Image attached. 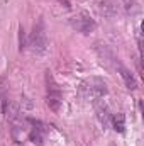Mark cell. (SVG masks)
<instances>
[{
	"mask_svg": "<svg viewBox=\"0 0 144 146\" xmlns=\"http://www.w3.org/2000/svg\"><path fill=\"white\" fill-rule=\"evenodd\" d=\"M59 102H61L59 88H58V85L53 82V78L48 75V106H49L53 110H58Z\"/></svg>",
	"mask_w": 144,
	"mask_h": 146,
	"instance_id": "obj_4",
	"label": "cell"
},
{
	"mask_svg": "<svg viewBox=\"0 0 144 146\" xmlns=\"http://www.w3.org/2000/svg\"><path fill=\"white\" fill-rule=\"evenodd\" d=\"M112 124H114V129L115 131L124 133V127H126V117H124V114H115L112 117Z\"/></svg>",
	"mask_w": 144,
	"mask_h": 146,
	"instance_id": "obj_7",
	"label": "cell"
},
{
	"mask_svg": "<svg viewBox=\"0 0 144 146\" xmlns=\"http://www.w3.org/2000/svg\"><path fill=\"white\" fill-rule=\"evenodd\" d=\"M81 90H83V94H85L87 99H90V100H98V99H102V97L107 94V85H105V82H102L100 78H90V80H87V82L83 83Z\"/></svg>",
	"mask_w": 144,
	"mask_h": 146,
	"instance_id": "obj_1",
	"label": "cell"
},
{
	"mask_svg": "<svg viewBox=\"0 0 144 146\" xmlns=\"http://www.w3.org/2000/svg\"><path fill=\"white\" fill-rule=\"evenodd\" d=\"M98 10H100V14H104L105 17L115 15V5H114L110 0H100V2H98Z\"/></svg>",
	"mask_w": 144,
	"mask_h": 146,
	"instance_id": "obj_6",
	"label": "cell"
},
{
	"mask_svg": "<svg viewBox=\"0 0 144 146\" xmlns=\"http://www.w3.org/2000/svg\"><path fill=\"white\" fill-rule=\"evenodd\" d=\"M31 48L34 49V53L42 54L48 48V41H46V34H44V27H42V22L39 21L37 26H34V31H32V36L29 41Z\"/></svg>",
	"mask_w": 144,
	"mask_h": 146,
	"instance_id": "obj_3",
	"label": "cell"
},
{
	"mask_svg": "<svg viewBox=\"0 0 144 146\" xmlns=\"http://www.w3.org/2000/svg\"><path fill=\"white\" fill-rule=\"evenodd\" d=\"M58 2H59V3H61V5H63V7H66V9H70V7H71V5H70V2H68V0H58Z\"/></svg>",
	"mask_w": 144,
	"mask_h": 146,
	"instance_id": "obj_9",
	"label": "cell"
},
{
	"mask_svg": "<svg viewBox=\"0 0 144 146\" xmlns=\"http://www.w3.org/2000/svg\"><path fill=\"white\" fill-rule=\"evenodd\" d=\"M124 7H126V10H127L131 15H136V14L141 12V5H139L136 0H124Z\"/></svg>",
	"mask_w": 144,
	"mask_h": 146,
	"instance_id": "obj_8",
	"label": "cell"
},
{
	"mask_svg": "<svg viewBox=\"0 0 144 146\" xmlns=\"http://www.w3.org/2000/svg\"><path fill=\"white\" fill-rule=\"evenodd\" d=\"M70 26H71L75 31L81 33V34H90V33H93L95 27H97L95 21H93L87 12H78L76 15H73L71 19H70Z\"/></svg>",
	"mask_w": 144,
	"mask_h": 146,
	"instance_id": "obj_2",
	"label": "cell"
},
{
	"mask_svg": "<svg viewBox=\"0 0 144 146\" xmlns=\"http://www.w3.org/2000/svg\"><path fill=\"white\" fill-rule=\"evenodd\" d=\"M115 68L119 70L120 76H122V80H124V83H126V87H127L129 90H136V88H137V82H136V78L132 76V73L129 72L124 65H120L117 60H115Z\"/></svg>",
	"mask_w": 144,
	"mask_h": 146,
	"instance_id": "obj_5",
	"label": "cell"
}]
</instances>
